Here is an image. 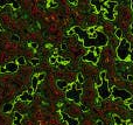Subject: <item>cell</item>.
Returning a JSON list of instances; mask_svg holds the SVG:
<instances>
[{"mask_svg": "<svg viewBox=\"0 0 133 125\" xmlns=\"http://www.w3.org/2000/svg\"><path fill=\"white\" fill-rule=\"evenodd\" d=\"M72 32L83 40V46L85 48H91V47H104L107 44V36L103 32H96L92 36H89V32L82 29L81 27L76 26V27L72 28Z\"/></svg>", "mask_w": 133, "mask_h": 125, "instance_id": "1", "label": "cell"}, {"mask_svg": "<svg viewBox=\"0 0 133 125\" xmlns=\"http://www.w3.org/2000/svg\"><path fill=\"white\" fill-rule=\"evenodd\" d=\"M131 54V43L125 39H121L119 42V46L117 48V55L118 58L121 61L127 60V57H130Z\"/></svg>", "mask_w": 133, "mask_h": 125, "instance_id": "2", "label": "cell"}, {"mask_svg": "<svg viewBox=\"0 0 133 125\" xmlns=\"http://www.w3.org/2000/svg\"><path fill=\"white\" fill-rule=\"evenodd\" d=\"M81 95H82V89H76V83H74V84H72V88L65 92L67 98L74 101L76 104H79V103H81Z\"/></svg>", "mask_w": 133, "mask_h": 125, "instance_id": "3", "label": "cell"}, {"mask_svg": "<svg viewBox=\"0 0 133 125\" xmlns=\"http://www.w3.org/2000/svg\"><path fill=\"white\" fill-rule=\"evenodd\" d=\"M97 91H98L99 97L102 98V99H106L110 96H112V92L109 89V82H107V80H103L102 84L98 85V88H97Z\"/></svg>", "mask_w": 133, "mask_h": 125, "instance_id": "4", "label": "cell"}, {"mask_svg": "<svg viewBox=\"0 0 133 125\" xmlns=\"http://www.w3.org/2000/svg\"><path fill=\"white\" fill-rule=\"evenodd\" d=\"M111 92H112V96L114 98H119V99H123V101H127V99L132 98V94L128 92L127 90H125V89H119L117 87H113Z\"/></svg>", "mask_w": 133, "mask_h": 125, "instance_id": "5", "label": "cell"}, {"mask_svg": "<svg viewBox=\"0 0 133 125\" xmlns=\"http://www.w3.org/2000/svg\"><path fill=\"white\" fill-rule=\"evenodd\" d=\"M117 3H114V1H106L105 3V6H106V10L103 12L104 13V17H105V19H107V20L110 21H113L114 20V13H113V8L116 7Z\"/></svg>", "mask_w": 133, "mask_h": 125, "instance_id": "6", "label": "cell"}, {"mask_svg": "<svg viewBox=\"0 0 133 125\" xmlns=\"http://www.w3.org/2000/svg\"><path fill=\"white\" fill-rule=\"evenodd\" d=\"M97 58H98V56L95 54V51H89L88 54H85L84 56L82 57L83 61H89V62H92L93 64L97 63Z\"/></svg>", "mask_w": 133, "mask_h": 125, "instance_id": "7", "label": "cell"}, {"mask_svg": "<svg viewBox=\"0 0 133 125\" xmlns=\"http://www.w3.org/2000/svg\"><path fill=\"white\" fill-rule=\"evenodd\" d=\"M19 68V64L17 62H8L5 66V69H6V73H15Z\"/></svg>", "mask_w": 133, "mask_h": 125, "instance_id": "8", "label": "cell"}, {"mask_svg": "<svg viewBox=\"0 0 133 125\" xmlns=\"http://www.w3.org/2000/svg\"><path fill=\"white\" fill-rule=\"evenodd\" d=\"M62 117H63V120L68 123V125H78V119L71 118L69 117L67 113H62Z\"/></svg>", "mask_w": 133, "mask_h": 125, "instance_id": "9", "label": "cell"}, {"mask_svg": "<svg viewBox=\"0 0 133 125\" xmlns=\"http://www.w3.org/2000/svg\"><path fill=\"white\" fill-rule=\"evenodd\" d=\"M19 99L22 101V102H31V101H33V97H32V95H31V91H25L24 94L20 96Z\"/></svg>", "mask_w": 133, "mask_h": 125, "instance_id": "10", "label": "cell"}, {"mask_svg": "<svg viewBox=\"0 0 133 125\" xmlns=\"http://www.w3.org/2000/svg\"><path fill=\"white\" fill-rule=\"evenodd\" d=\"M21 120H22V116L19 112H14V123L13 125H21Z\"/></svg>", "mask_w": 133, "mask_h": 125, "instance_id": "11", "label": "cell"}, {"mask_svg": "<svg viewBox=\"0 0 133 125\" xmlns=\"http://www.w3.org/2000/svg\"><path fill=\"white\" fill-rule=\"evenodd\" d=\"M12 110H13V104H12V103H6V104L4 105L3 111L5 112V113H8V112H11Z\"/></svg>", "mask_w": 133, "mask_h": 125, "instance_id": "12", "label": "cell"}, {"mask_svg": "<svg viewBox=\"0 0 133 125\" xmlns=\"http://www.w3.org/2000/svg\"><path fill=\"white\" fill-rule=\"evenodd\" d=\"M38 85H39V80H38V76H34L33 77V81H32V90L35 91L38 89Z\"/></svg>", "mask_w": 133, "mask_h": 125, "instance_id": "13", "label": "cell"}, {"mask_svg": "<svg viewBox=\"0 0 133 125\" xmlns=\"http://www.w3.org/2000/svg\"><path fill=\"white\" fill-rule=\"evenodd\" d=\"M91 4L93 5V6L97 7V11L99 12V11L102 10V5L103 4H105V3H104V1H91Z\"/></svg>", "mask_w": 133, "mask_h": 125, "instance_id": "14", "label": "cell"}, {"mask_svg": "<svg viewBox=\"0 0 133 125\" xmlns=\"http://www.w3.org/2000/svg\"><path fill=\"white\" fill-rule=\"evenodd\" d=\"M56 85H57V88L63 89V88H65V87L68 85V83H67L65 81H61V80H60V81L56 82Z\"/></svg>", "mask_w": 133, "mask_h": 125, "instance_id": "15", "label": "cell"}, {"mask_svg": "<svg viewBox=\"0 0 133 125\" xmlns=\"http://www.w3.org/2000/svg\"><path fill=\"white\" fill-rule=\"evenodd\" d=\"M113 119H114V123H116L117 125H123V120H121L120 117H118V116H113Z\"/></svg>", "mask_w": 133, "mask_h": 125, "instance_id": "16", "label": "cell"}, {"mask_svg": "<svg viewBox=\"0 0 133 125\" xmlns=\"http://www.w3.org/2000/svg\"><path fill=\"white\" fill-rule=\"evenodd\" d=\"M77 81H78L79 83L82 84V83H84V82H85V78L83 77L82 74H78V75H77Z\"/></svg>", "mask_w": 133, "mask_h": 125, "instance_id": "17", "label": "cell"}, {"mask_svg": "<svg viewBox=\"0 0 133 125\" xmlns=\"http://www.w3.org/2000/svg\"><path fill=\"white\" fill-rule=\"evenodd\" d=\"M17 63L18 64H25L26 63V58H25L24 56H20V57L17 60Z\"/></svg>", "mask_w": 133, "mask_h": 125, "instance_id": "18", "label": "cell"}, {"mask_svg": "<svg viewBox=\"0 0 133 125\" xmlns=\"http://www.w3.org/2000/svg\"><path fill=\"white\" fill-rule=\"evenodd\" d=\"M48 6L51 7V8H55V7L58 6V4L56 3V1H49V3H48Z\"/></svg>", "mask_w": 133, "mask_h": 125, "instance_id": "19", "label": "cell"}, {"mask_svg": "<svg viewBox=\"0 0 133 125\" xmlns=\"http://www.w3.org/2000/svg\"><path fill=\"white\" fill-rule=\"evenodd\" d=\"M116 36L121 40V39H123V32L120 31V29H117V31H116Z\"/></svg>", "mask_w": 133, "mask_h": 125, "instance_id": "20", "label": "cell"}, {"mask_svg": "<svg viewBox=\"0 0 133 125\" xmlns=\"http://www.w3.org/2000/svg\"><path fill=\"white\" fill-rule=\"evenodd\" d=\"M12 7H13L14 10H18V8H20V4L18 3V1H12Z\"/></svg>", "mask_w": 133, "mask_h": 125, "instance_id": "21", "label": "cell"}, {"mask_svg": "<svg viewBox=\"0 0 133 125\" xmlns=\"http://www.w3.org/2000/svg\"><path fill=\"white\" fill-rule=\"evenodd\" d=\"M11 39H12V41H15V42L20 41V37L18 36V35H15V34H14V35H12V37H11Z\"/></svg>", "mask_w": 133, "mask_h": 125, "instance_id": "22", "label": "cell"}, {"mask_svg": "<svg viewBox=\"0 0 133 125\" xmlns=\"http://www.w3.org/2000/svg\"><path fill=\"white\" fill-rule=\"evenodd\" d=\"M99 76H100V78H102V81L103 80H106V71H102Z\"/></svg>", "mask_w": 133, "mask_h": 125, "instance_id": "23", "label": "cell"}, {"mask_svg": "<svg viewBox=\"0 0 133 125\" xmlns=\"http://www.w3.org/2000/svg\"><path fill=\"white\" fill-rule=\"evenodd\" d=\"M39 62H40V60H38V58H33V60H31V63H32V64H34V66L39 64Z\"/></svg>", "mask_w": 133, "mask_h": 125, "instance_id": "24", "label": "cell"}, {"mask_svg": "<svg viewBox=\"0 0 133 125\" xmlns=\"http://www.w3.org/2000/svg\"><path fill=\"white\" fill-rule=\"evenodd\" d=\"M10 3V1H7V0H0V6H5L7 4Z\"/></svg>", "mask_w": 133, "mask_h": 125, "instance_id": "25", "label": "cell"}, {"mask_svg": "<svg viewBox=\"0 0 133 125\" xmlns=\"http://www.w3.org/2000/svg\"><path fill=\"white\" fill-rule=\"evenodd\" d=\"M44 76H46V75H44L43 73H42V74H40V75H39V76H38V80H39V82H40V81H42V80H43V78H44Z\"/></svg>", "mask_w": 133, "mask_h": 125, "instance_id": "26", "label": "cell"}, {"mask_svg": "<svg viewBox=\"0 0 133 125\" xmlns=\"http://www.w3.org/2000/svg\"><path fill=\"white\" fill-rule=\"evenodd\" d=\"M31 47H32V48H34V49H36V48L39 47V44L36 43V42H32V43H31Z\"/></svg>", "mask_w": 133, "mask_h": 125, "instance_id": "27", "label": "cell"}, {"mask_svg": "<svg viewBox=\"0 0 133 125\" xmlns=\"http://www.w3.org/2000/svg\"><path fill=\"white\" fill-rule=\"evenodd\" d=\"M81 109H82V111H88L89 110L86 105H81Z\"/></svg>", "mask_w": 133, "mask_h": 125, "instance_id": "28", "label": "cell"}, {"mask_svg": "<svg viewBox=\"0 0 133 125\" xmlns=\"http://www.w3.org/2000/svg\"><path fill=\"white\" fill-rule=\"evenodd\" d=\"M61 48L63 49V50H67V48H68V47H67V44H65V43H62L61 44Z\"/></svg>", "mask_w": 133, "mask_h": 125, "instance_id": "29", "label": "cell"}, {"mask_svg": "<svg viewBox=\"0 0 133 125\" xmlns=\"http://www.w3.org/2000/svg\"><path fill=\"white\" fill-rule=\"evenodd\" d=\"M127 81L133 82V76H132V75H128V76H127Z\"/></svg>", "mask_w": 133, "mask_h": 125, "instance_id": "30", "label": "cell"}, {"mask_svg": "<svg viewBox=\"0 0 133 125\" xmlns=\"http://www.w3.org/2000/svg\"><path fill=\"white\" fill-rule=\"evenodd\" d=\"M0 73H6V69H5V67L0 68Z\"/></svg>", "mask_w": 133, "mask_h": 125, "instance_id": "31", "label": "cell"}, {"mask_svg": "<svg viewBox=\"0 0 133 125\" xmlns=\"http://www.w3.org/2000/svg\"><path fill=\"white\" fill-rule=\"evenodd\" d=\"M130 58H131V61L133 62V50H131V54H130Z\"/></svg>", "mask_w": 133, "mask_h": 125, "instance_id": "32", "label": "cell"}, {"mask_svg": "<svg viewBox=\"0 0 133 125\" xmlns=\"http://www.w3.org/2000/svg\"><path fill=\"white\" fill-rule=\"evenodd\" d=\"M56 61H57V60H56V58H54V57H51V58H50V62H51V63H55Z\"/></svg>", "mask_w": 133, "mask_h": 125, "instance_id": "33", "label": "cell"}, {"mask_svg": "<svg viewBox=\"0 0 133 125\" xmlns=\"http://www.w3.org/2000/svg\"><path fill=\"white\" fill-rule=\"evenodd\" d=\"M128 108H130V110H131V111H133V103H131V104L128 105Z\"/></svg>", "mask_w": 133, "mask_h": 125, "instance_id": "34", "label": "cell"}, {"mask_svg": "<svg viewBox=\"0 0 133 125\" xmlns=\"http://www.w3.org/2000/svg\"><path fill=\"white\" fill-rule=\"evenodd\" d=\"M62 61H63V58H62L61 56H58V57H57V62H62Z\"/></svg>", "mask_w": 133, "mask_h": 125, "instance_id": "35", "label": "cell"}, {"mask_svg": "<svg viewBox=\"0 0 133 125\" xmlns=\"http://www.w3.org/2000/svg\"><path fill=\"white\" fill-rule=\"evenodd\" d=\"M97 125H103V123L100 122V120H98V122H97Z\"/></svg>", "mask_w": 133, "mask_h": 125, "instance_id": "36", "label": "cell"}, {"mask_svg": "<svg viewBox=\"0 0 133 125\" xmlns=\"http://www.w3.org/2000/svg\"><path fill=\"white\" fill-rule=\"evenodd\" d=\"M131 6H132V10H133V1H131ZM132 28H133V22H132Z\"/></svg>", "mask_w": 133, "mask_h": 125, "instance_id": "37", "label": "cell"}, {"mask_svg": "<svg viewBox=\"0 0 133 125\" xmlns=\"http://www.w3.org/2000/svg\"><path fill=\"white\" fill-rule=\"evenodd\" d=\"M0 29H1V27H0Z\"/></svg>", "mask_w": 133, "mask_h": 125, "instance_id": "38", "label": "cell"}]
</instances>
